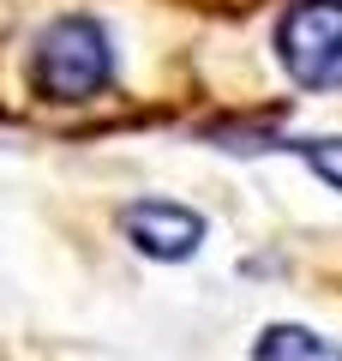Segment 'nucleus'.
<instances>
[{"instance_id": "20e7f679", "label": "nucleus", "mask_w": 342, "mask_h": 361, "mask_svg": "<svg viewBox=\"0 0 342 361\" xmlns=\"http://www.w3.org/2000/svg\"><path fill=\"white\" fill-rule=\"evenodd\" d=\"M253 361H342V349L306 325H270V331H258Z\"/></svg>"}, {"instance_id": "7ed1b4c3", "label": "nucleus", "mask_w": 342, "mask_h": 361, "mask_svg": "<svg viewBox=\"0 0 342 361\" xmlns=\"http://www.w3.org/2000/svg\"><path fill=\"white\" fill-rule=\"evenodd\" d=\"M127 241L144 259H192L204 241V217L175 199H139L127 205Z\"/></svg>"}, {"instance_id": "f257e3e1", "label": "nucleus", "mask_w": 342, "mask_h": 361, "mask_svg": "<svg viewBox=\"0 0 342 361\" xmlns=\"http://www.w3.org/2000/svg\"><path fill=\"white\" fill-rule=\"evenodd\" d=\"M114 78V49L102 37L96 18H54L37 37V54H30V85L49 97V103H84Z\"/></svg>"}, {"instance_id": "f03ea898", "label": "nucleus", "mask_w": 342, "mask_h": 361, "mask_svg": "<svg viewBox=\"0 0 342 361\" xmlns=\"http://www.w3.org/2000/svg\"><path fill=\"white\" fill-rule=\"evenodd\" d=\"M277 61L306 90H342V0H294L277 25Z\"/></svg>"}, {"instance_id": "39448f33", "label": "nucleus", "mask_w": 342, "mask_h": 361, "mask_svg": "<svg viewBox=\"0 0 342 361\" xmlns=\"http://www.w3.org/2000/svg\"><path fill=\"white\" fill-rule=\"evenodd\" d=\"M289 151H300L306 163H312L318 175H324L330 187H336V193H342V139H294Z\"/></svg>"}]
</instances>
